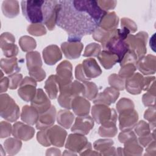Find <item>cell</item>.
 Instances as JSON below:
<instances>
[{
  "label": "cell",
  "mask_w": 156,
  "mask_h": 156,
  "mask_svg": "<svg viewBox=\"0 0 156 156\" xmlns=\"http://www.w3.org/2000/svg\"><path fill=\"white\" fill-rule=\"evenodd\" d=\"M56 24L68 34V41H80L87 35L93 34L107 13L97 1H58Z\"/></svg>",
  "instance_id": "obj_1"
},
{
  "label": "cell",
  "mask_w": 156,
  "mask_h": 156,
  "mask_svg": "<svg viewBox=\"0 0 156 156\" xmlns=\"http://www.w3.org/2000/svg\"><path fill=\"white\" fill-rule=\"evenodd\" d=\"M44 1H22L21 7L23 16L32 24L43 22V4Z\"/></svg>",
  "instance_id": "obj_2"
},
{
  "label": "cell",
  "mask_w": 156,
  "mask_h": 156,
  "mask_svg": "<svg viewBox=\"0 0 156 156\" xmlns=\"http://www.w3.org/2000/svg\"><path fill=\"white\" fill-rule=\"evenodd\" d=\"M83 90V83L77 80H74L70 83L60 88V93L57 98L58 104L65 109H71L73 99L82 94Z\"/></svg>",
  "instance_id": "obj_3"
},
{
  "label": "cell",
  "mask_w": 156,
  "mask_h": 156,
  "mask_svg": "<svg viewBox=\"0 0 156 156\" xmlns=\"http://www.w3.org/2000/svg\"><path fill=\"white\" fill-rule=\"evenodd\" d=\"M20 108L15 101L7 94L0 95V115L9 122H15L20 117Z\"/></svg>",
  "instance_id": "obj_4"
},
{
  "label": "cell",
  "mask_w": 156,
  "mask_h": 156,
  "mask_svg": "<svg viewBox=\"0 0 156 156\" xmlns=\"http://www.w3.org/2000/svg\"><path fill=\"white\" fill-rule=\"evenodd\" d=\"M91 116L98 124H103L110 121L116 122L118 115L114 108L104 104H94L91 108Z\"/></svg>",
  "instance_id": "obj_5"
},
{
  "label": "cell",
  "mask_w": 156,
  "mask_h": 156,
  "mask_svg": "<svg viewBox=\"0 0 156 156\" xmlns=\"http://www.w3.org/2000/svg\"><path fill=\"white\" fill-rule=\"evenodd\" d=\"M147 38V33L142 31L135 35L129 34L125 41L129 46V50L133 51L138 58H139L144 56L147 52L146 44Z\"/></svg>",
  "instance_id": "obj_6"
},
{
  "label": "cell",
  "mask_w": 156,
  "mask_h": 156,
  "mask_svg": "<svg viewBox=\"0 0 156 156\" xmlns=\"http://www.w3.org/2000/svg\"><path fill=\"white\" fill-rule=\"evenodd\" d=\"M58 1H44L43 4V24L49 30L55 28L58 9Z\"/></svg>",
  "instance_id": "obj_7"
},
{
  "label": "cell",
  "mask_w": 156,
  "mask_h": 156,
  "mask_svg": "<svg viewBox=\"0 0 156 156\" xmlns=\"http://www.w3.org/2000/svg\"><path fill=\"white\" fill-rule=\"evenodd\" d=\"M65 147L71 152L80 154L87 148H91V144L85 135L73 133L68 135Z\"/></svg>",
  "instance_id": "obj_8"
},
{
  "label": "cell",
  "mask_w": 156,
  "mask_h": 156,
  "mask_svg": "<svg viewBox=\"0 0 156 156\" xmlns=\"http://www.w3.org/2000/svg\"><path fill=\"white\" fill-rule=\"evenodd\" d=\"M119 127L121 131L132 130L138 120V115L134 108H129L118 113Z\"/></svg>",
  "instance_id": "obj_9"
},
{
  "label": "cell",
  "mask_w": 156,
  "mask_h": 156,
  "mask_svg": "<svg viewBox=\"0 0 156 156\" xmlns=\"http://www.w3.org/2000/svg\"><path fill=\"white\" fill-rule=\"evenodd\" d=\"M37 81L31 77L23 79L18 90V96L24 101L29 102L34 98L37 92Z\"/></svg>",
  "instance_id": "obj_10"
},
{
  "label": "cell",
  "mask_w": 156,
  "mask_h": 156,
  "mask_svg": "<svg viewBox=\"0 0 156 156\" xmlns=\"http://www.w3.org/2000/svg\"><path fill=\"white\" fill-rule=\"evenodd\" d=\"M56 78L59 88L73 82V67L68 60L62 61L56 68Z\"/></svg>",
  "instance_id": "obj_11"
},
{
  "label": "cell",
  "mask_w": 156,
  "mask_h": 156,
  "mask_svg": "<svg viewBox=\"0 0 156 156\" xmlns=\"http://www.w3.org/2000/svg\"><path fill=\"white\" fill-rule=\"evenodd\" d=\"M15 38L9 32H4L0 37V46L4 55L7 58L15 57L18 53V48L15 44Z\"/></svg>",
  "instance_id": "obj_12"
},
{
  "label": "cell",
  "mask_w": 156,
  "mask_h": 156,
  "mask_svg": "<svg viewBox=\"0 0 156 156\" xmlns=\"http://www.w3.org/2000/svg\"><path fill=\"white\" fill-rule=\"evenodd\" d=\"M94 119L90 115L77 116L74 124L71 126V130L73 133L81 135H87L94 126Z\"/></svg>",
  "instance_id": "obj_13"
},
{
  "label": "cell",
  "mask_w": 156,
  "mask_h": 156,
  "mask_svg": "<svg viewBox=\"0 0 156 156\" xmlns=\"http://www.w3.org/2000/svg\"><path fill=\"white\" fill-rule=\"evenodd\" d=\"M135 66L144 75L155 74L156 70L155 56L149 54L141 57L137 59Z\"/></svg>",
  "instance_id": "obj_14"
},
{
  "label": "cell",
  "mask_w": 156,
  "mask_h": 156,
  "mask_svg": "<svg viewBox=\"0 0 156 156\" xmlns=\"http://www.w3.org/2000/svg\"><path fill=\"white\" fill-rule=\"evenodd\" d=\"M47 135L51 145L61 147L65 144L67 132L63 127L55 125L47 129Z\"/></svg>",
  "instance_id": "obj_15"
},
{
  "label": "cell",
  "mask_w": 156,
  "mask_h": 156,
  "mask_svg": "<svg viewBox=\"0 0 156 156\" xmlns=\"http://www.w3.org/2000/svg\"><path fill=\"white\" fill-rule=\"evenodd\" d=\"M144 77L139 73H134L131 77L125 80L124 88L126 91L132 94H139L143 90Z\"/></svg>",
  "instance_id": "obj_16"
},
{
  "label": "cell",
  "mask_w": 156,
  "mask_h": 156,
  "mask_svg": "<svg viewBox=\"0 0 156 156\" xmlns=\"http://www.w3.org/2000/svg\"><path fill=\"white\" fill-rule=\"evenodd\" d=\"M12 134L15 138L26 141L33 138L35 129L30 125L18 121L13 125Z\"/></svg>",
  "instance_id": "obj_17"
},
{
  "label": "cell",
  "mask_w": 156,
  "mask_h": 156,
  "mask_svg": "<svg viewBox=\"0 0 156 156\" xmlns=\"http://www.w3.org/2000/svg\"><path fill=\"white\" fill-rule=\"evenodd\" d=\"M30 102L31 105L37 110L39 114L46 112L51 107L49 98L41 88L37 89L36 94Z\"/></svg>",
  "instance_id": "obj_18"
},
{
  "label": "cell",
  "mask_w": 156,
  "mask_h": 156,
  "mask_svg": "<svg viewBox=\"0 0 156 156\" xmlns=\"http://www.w3.org/2000/svg\"><path fill=\"white\" fill-rule=\"evenodd\" d=\"M83 48V44L80 41H66L61 44V49L65 57L68 59L79 58Z\"/></svg>",
  "instance_id": "obj_19"
},
{
  "label": "cell",
  "mask_w": 156,
  "mask_h": 156,
  "mask_svg": "<svg viewBox=\"0 0 156 156\" xmlns=\"http://www.w3.org/2000/svg\"><path fill=\"white\" fill-rule=\"evenodd\" d=\"M119 96V92L118 90L113 87H107L102 92L98 94L93 100V103L94 104H100L109 106L116 102Z\"/></svg>",
  "instance_id": "obj_20"
},
{
  "label": "cell",
  "mask_w": 156,
  "mask_h": 156,
  "mask_svg": "<svg viewBox=\"0 0 156 156\" xmlns=\"http://www.w3.org/2000/svg\"><path fill=\"white\" fill-rule=\"evenodd\" d=\"M56 109L54 105L46 112L39 114L37 122L35 124L37 129L43 130L53 126L56 118Z\"/></svg>",
  "instance_id": "obj_21"
},
{
  "label": "cell",
  "mask_w": 156,
  "mask_h": 156,
  "mask_svg": "<svg viewBox=\"0 0 156 156\" xmlns=\"http://www.w3.org/2000/svg\"><path fill=\"white\" fill-rule=\"evenodd\" d=\"M84 74L88 80L99 76L102 70L96 60L93 58H88L84 60L81 64Z\"/></svg>",
  "instance_id": "obj_22"
},
{
  "label": "cell",
  "mask_w": 156,
  "mask_h": 156,
  "mask_svg": "<svg viewBox=\"0 0 156 156\" xmlns=\"http://www.w3.org/2000/svg\"><path fill=\"white\" fill-rule=\"evenodd\" d=\"M44 63L48 65H54L62 58L60 48L55 44L49 45L42 52Z\"/></svg>",
  "instance_id": "obj_23"
},
{
  "label": "cell",
  "mask_w": 156,
  "mask_h": 156,
  "mask_svg": "<svg viewBox=\"0 0 156 156\" xmlns=\"http://www.w3.org/2000/svg\"><path fill=\"white\" fill-rule=\"evenodd\" d=\"M90 102L83 96L75 97L71 103V108L77 116L88 115L90 110Z\"/></svg>",
  "instance_id": "obj_24"
},
{
  "label": "cell",
  "mask_w": 156,
  "mask_h": 156,
  "mask_svg": "<svg viewBox=\"0 0 156 156\" xmlns=\"http://www.w3.org/2000/svg\"><path fill=\"white\" fill-rule=\"evenodd\" d=\"M119 23V18L115 12L107 13L101 20L98 27L102 29L112 32L117 29Z\"/></svg>",
  "instance_id": "obj_25"
},
{
  "label": "cell",
  "mask_w": 156,
  "mask_h": 156,
  "mask_svg": "<svg viewBox=\"0 0 156 156\" xmlns=\"http://www.w3.org/2000/svg\"><path fill=\"white\" fill-rule=\"evenodd\" d=\"M38 117V112L32 105L29 106L26 105L23 107L21 113V119L25 123L33 126L37 122Z\"/></svg>",
  "instance_id": "obj_26"
},
{
  "label": "cell",
  "mask_w": 156,
  "mask_h": 156,
  "mask_svg": "<svg viewBox=\"0 0 156 156\" xmlns=\"http://www.w3.org/2000/svg\"><path fill=\"white\" fill-rule=\"evenodd\" d=\"M97 58L106 69H111L116 63H119V58L116 54L105 50L101 51Z\"/></svg>",
  "instance_id": "obj_27"
},
{
  "label": "cell",
  "mask_w": 156,
  "mask_h": 156,
  "mask_svg": "<svg viewBox=\"0 0 156 156\" xmlns=\"http://www.w3.org/2000/svg\"><path fill=\"white\" fill-rule=\"evenodd\" d=\"M1 9L4 16L10 18L16 17L20 13V5L18 1H4Z\"/></svg>",
  "instance_id": "obj_28"
},
{
  "label": "cell",
  "mask_w": 156,
  "mask_h": 156,
  "mask_svg": "<svg viewBox=\"0 0 156 156\" xmlns=\"http://www.w3.org/2000/svg\"><path fill=\"white\" fill-rule=\"evenodd\" d=\"M0 66L1 69L7 74L10 75L20 71L16 57L2 58L0 61Z\"/></svg>",
  "instance_id": "obj_29"
},
{
  "label": "cell",
  "mask_w": 156,
  "mask_h": 156,
  "mask_svg": "<svg viewBox=\"0 0 156 156\" xmlns=\"http://www.w3.org/2000/svg\"><path fill=\"white\" fill-rule=\"evenodd\" d=\"M58 124L62 127L68 129L71 126L74 120V114L68 110H60L56 116Z\"/></svg>",
  "instance_id": "obj_30"
},
{
  "label": "cell",
  "mask_w": 156,
  "mask_h": 156,
  "mask_svg": "<svg viewBox=\"0 0 156 156\" xmlns=\"http://www.w3.org/2000/svg\"><path fill=\"white\" fill-rule=\"evenodd\" d=\"M44 88L50 99H54L57 97L59 91V85L56 75H51L48 78L45 82Z\"/></svg>",
  "instance_id": "obj_31"
},
{
  "label": "cell",
  "mask_w": 156,
  "mask_h": 156,
  "mask_svg": "<svg viewBox=\"0 0 156 156\" xmlns=\"http://www.w3.org/2000/svg\"><path fill=\"white\" fill-rule=\"evenodd\" d=\"M143 148L138 141V139H133L124 143L123 148L124 155H141Z\"/></svg>",
  "instance_id": "obj_32"
},
{
  "label": "cell",
  "mask_w": 156,
  "mask_h": 156,
  "mask_svg": "<svg viewBox=\"0 0 156 156\" xmlns=\"http://www.w3.org/2000/svg\"><path fill=\"white\" fill-rule=\"evenodd\" d=\"M26 65L28 71L41 68L42 60L40 53L37 51H30L26 54Z\"/></svg>",
  "instance_id": "obj_33"
},
{
  "label": "cell",
  "mask_w": 156,
  "mask_h": 156,
  "mask_svg": "<svg viewBox=\"0 0 156 156\" xmlns=\"http://www.w3.org/2000/svg\"><path fill=\"white\" fill-rule=\"evenodd\" d=\"M22 143L16 138H9L4 142V147L6 152L10 155L16 154L21 149Z\"/></svg>",
  "instance_id": "obj_34"
},
{
  "label": "cell",
  "mask_w": 156,
  "mask_h": 156,
  "mask_svg": "<svg viewBox=\"0 0 156 156\" xmlns=\"http://www.w3.org/2000/svg\"><path fill=\"white\" fill-rule=\"evenodd\" d=\"M116 123V122L110 121L101 124L98 130V134L102 137H114L118 132Z\"/></svg>",
  "instance_id": "obj_35"
},
{
  "label": "cell",
  "mask_w": 156,
  "mask_h": 156,
  "mask_svg": "<svg viewBox=\"0 0 156 156\" xmlns=\"http://www.w3.org/2000/svg\"><path fill=\"white\" fill-rule=\"evenodd\" d=\"M83 90L82 96L88 100H94L98 94V88L97 85L92 82L85 81L82 82Z\"/></svg>",
  "instance_id": "obj_36"
},
{
  "label": "cell",
  "mask_w": 156,
  "mask_h": 156,
  "mask_svg": "<svg viewBox=\"0 0 156 156\" xmlns=\"http://www.w3.org/2000/svg\"><path fill=\"white\" fill-rule=\"evenodd\" d=\"M113 143V141L110 139H99L94 142L93 147L97 152H101V155H105Z\"/></svg>",
  "instance_id": "obj_37"
},
{
  "label": "cell",
  "mask_w": 156,
  "mask_h": 156,
  "mask_svg": "<svg viewBox=\"0 0 156 156\" xmlns=\"http://www.w3.org/2000/svg\"><path fill=\"white\" fill-rule=\"evenodd\" d=\"M19 44L23 51L28 52L32 51L37 46L36 41L27 35L23 36L20 38Z\"/></svg>",
  "instance_id": "obj_38"
},
{
  "label": "cell",
  "mask_w": 156,
  "mask_h": 156,
  "mask_svg": "<svg viewBox=\"0 0 156 156\" xmlns=\"http://www.w3.org/2000/svg\"><path fill=\"white\" fill-rule=\"evenodd\" d=\"M108 82L111 87H113L118 91H121L124 89V79L120 77L118 74H111L108 77Z\"/></svg>",
  "instance_id": "obj_39"
},
{
  "label": "cell",
  "mask_w": 156,
  "mask_h": 156,
  "mask_svg": "<svg viewBox=\"0 0 156 156\" xmlns=\"http://www.w3.org/2000/svg\"><path fill=\"white\" fill-rule=\"evenodd\" d=\"M101 51V46L99 44L96 43H91L86 46L83 56L86 57H97Z\"/></svg>",
  "instance_id": "obj_40"
},
{
  "label": "cell",
  "mask_w": 156,
  "mask_h": 156,
  "mask_svg": "<svg viewBox=\"0 0 156 156\" xmlns=\"http://www.w3.org/2000/svg\"><path fill=\"white\" fill-rule=\"evenodd\" d=\"M121 69L119 71L118 75L124 79H126L131 77L136 70L134 63H127L121 66Z\"/></svg>",
  "instance_id": "obj_41"
},
{
  "label": "cell",
  "mask_w": 156,
  "mask_h": 156,
  "mask_svg": "<svg viewBox=\"0 0 156 156\" xmlns=\"http://www.w3.org/2000/svg\"><path fill=\"white\" fill-rule=\"evenodd\" d=\"M135 133L138 136H143L151 133V128L149 123L144 121H140L134 127Z\"/></svg>",
  "instance_id": "obj_42"
},
{
  "label": "cell",
  "mask_w": 156,
  "mask_h": 156,
  "mask_svg": "<svg viewBox=\"0 0 156 156\" xmlns=\"http://www.w3.org/2000/svg\"><path fill=\"white\" fill-rule=\"evenodd\" d=\"M27 30L29 34L36 37L42 36L47 32L45 26L41 23L32 24L27 27Z\"/></svg>",
  "instance_id": "obj_43"
},
{
  "label": "cell",
  "mask_w": 156,
  "mask_h": 156,
  "mask_svg": "<svg viewBox=\"0 0 156 156\" xmlns=\"http://www.w3.org/2000/svg\"><path fill=\"white\" fill-rule=\"evenodd\" d=\"M155 108L154 107H149L146 110L144 113V118L149 122V124L151 130H155Z\"/></svg>",
  "instance_id": "obj_44"
},
{
  "label": "cell",
  "mask_w": 156,
  "mask_h": 156,
  "mask_svg": "<svg viewBox=\"0 0 156 156\" xmlns=\"http://www.w3.org/2000/svg\"><path fill=\"white\" fill-rule=\"evenodd\" d=\"M8 77L9 79V88L11 90L17 88L23 80L22 74L17 73L10 74Z\"/></svg>",
  "instance_id": "obj_45"
},
{
  "label": "cell",
  "mask_w": 156,
  "mask_h": 156,
  "mask_svg": "<svg viewBox=\"0 0 156 156\" xmlns=\"http://www.w3.org/2000/svg\"><path fill=\"white\" fill-rule=\"evenodd\" d=\"M0 137L1 138H7L10 136L12 133V129L11 124L9 121H1L0 124Z\"/></svg>",
  "instance_id": "obj_46"
},
{
  "label": "cell",
  "mask_w": 156,
  "mask_h": 156,
  "mask_svg": "<svg viewBox=\"0 0 156 156\" xmlns=\"http://www.w3.org/2000/svg\"><path fill=\"white\" fill-rule=\"evenodd\" d=\"M116 110L119 113L121 111L129 108H134L135 105L132 100L126 98H121L116 104Z\"/></svg>",
  "instance_id": "obj_47"
},
{
  "label": "cell",
  "mask_w": 156,
  "mask_h": 156,
  "mask_svg": "<svg viewBox=\"0 0 156 156\" xmlns=\"http://www.w3.org/2000/svg\"><path fill=\"white\" fill-rule=\"evenodd\" d=\"M137 138L134 132L132 130L121 131L118 135V140L121 143H125L131 140Z\"/></svg>",
  "instance_id": "obj_48"
},
{
  "label": "cell",
  "mask_w": 156,
  "mask_h": 156,
  "mask_svg": "<svg viewBox=\"0 0 156 156\" xmlns=\"http://www.w3.org/2000/svg\"><path fill=\"white\" fill-rule=\"evenodd\" d=\"M37 140L38 142L44 147L51 146L47 135V129L40 130L37 134Z\"/></svg>",
  "instance_id": "obj_49"
},
{
  "label": "cell",
  "mask_w": 156,
  "mask_h": 156,
  "mask_svg": "<svg viewBox=\"0 0 156 156\" xmlns=\"http://www.w3.org/2000/svg\"><path fill=\"white\" fill-rule=\"evenodd\" d=\"M121 27L127 28L130 33H135L137 30V26L136 23L128 18H123L121 20Z\"/></svg>",
  "instance_id": "obj_50"
},
{
  "label": "cell",
  "mask_w": 156,
  "mask_h": 156,
  "mask_svg": "<svg viewBox=\"0 0 156 156\" xmlns=\"http://www.w3.org/2000/svg\"><path fill=\"white\" fill-rule=\"evenodd\" d=\"M29 74L31 77H32L37 82H41L46 77V73L42 69L40 68L32 71H29Z\"/></svg>",
  "instance_id": "obj_51"
},
{
  "label": "cell",
  "mask_w": 156,
  "mask_h": 156,
  "mask_svg": "<svg viewBox=\"0 0 156 156\" xmlns=\"http://www.w3.org/2000/svg\"><path fill=\"white\" fill-rule=\"evenodd\" d=\"M142 102L145 107H154L155 102V94L149 92L144 94L142 97Z\"/></svg>",
  "instance_id": "obj_52"
},
{
  "label": "cell",
  "mask_w": 156,
  "mask_h": 156,
  "mask_svg": "<svg viewBox=\"0 0 156 156\" xmlns=\"http://www.w3.org/2000/svg\"><path fill=\"white\" fill-rule=\"evenodd\" d=\"M99 6L104 11L113 10L116 5V1H97Z\"/></svg>",
  "instance_id": "obj_53"
},
{
  "label": "cell",
  "mask_w": 156,
  "mask_h": 156,
  "mask_svg": "<svg viewBox=\"0 0 156 156\" xmlns=\"http://www.w3.org/2000/svg\"><path fill=\"white\" fill-rule=\"evenodd\" d=\"M155 138V130H153L152 133L150 134L143 136H139L138 138V143L140 144L141 146L143 147H146L150 143H151L153 140Z\"/></svg>",
  "instance_id": "obj_54"
},
{
  "label": "cell",
  "mask_w": 156,
  "mask_h": 156,
  "mask_svg": "<svg viewBox=\"0 0 156 156\" xmlns=\"http://www.w3.org/2000/svg\"><path fill=\"white\" fill-rule=\"evenodd\" d=\"M75 77L78 80L82 81V82L88 81L84 74L81 64L77 65L75 68Z\"/></svg>",
  "instance_id": "obj_55"
},
{
  "label": "cell",
  "mask_w": 156,
  "mask_h": 156,
  "mask_svg": "<svg viewBox=\"0 0 156 156\" xmlns=\"http://www.w3.org/2000/svg\"><path fill=\"white\" fill-rule=\"evenodd\" d=\"M147 146L144 155H155V140H153Z\"/></svg>",
  "instance_id": "obj_56"
},
{
  "label": "cell",
  "mask_w": 156,
  "mask_h": 156,
  "mask_svg": "<svg viewBox=\"0 0 156 156\" xmlns=\"http://www.w3.org/2000/svg\"><path fill=\"white\" fill-rule=\"evenodd\" d=\"M0 86H1L0 91L1 93L7 91L8 88H9V79L8 77H4L1 79Z\"/></svg>",
  "instance_id": "obj_57"
},
{
  "label": "cell",
  "mask_w": 156,
  "mask_h": 156,
  "mask_svg": "<svg viewBox=\"0 0 156 156\" xmlns=\"http://www.w3.org/2000/svg\"><path fill=\"white\" fill-rule=\"evenodd\" d=\"M80 155H101V154L99 153L98 152H96L91 150V148H87L81 153L79 154Z\"/></svg>",
  "instance_id": "obj_58"
},
{
  "label": "cell",
  "mask_w": 156,
  "mask_h": 156,
  "mask_svg": "<svg viewBox=\"0 0 156 156\" xmlns=\"http://www.w3.org/2000/svg\"><path fill=\"white\" fill-rule=\"evenodd\" d=\"M46 155H60V151L55 147H51L46 151Z\"/></svg>",
  "instance_id": "obj_59"
},
{
  "label": "cell",
  "mask_w": 156,
  "mask_h": 156,
  "mask_svg": "<svg viewBox=\"0 0 156 156\" xmlns=\"http://www.w3.org/2000/svg\"><path fill=\"white\" fill-rule=\"evenodd\" d=\"M116 154L117 155H123V148H121V147L117 148Z\"/></svg>",
  "instance_id": "obj_60"
},
{
  "label": "cell",
  "mask_w": 156,
  "mask_h": 156,
  "mask_svg": "<svg viewBox=\"0 0 156 156\" xmlns=\"http://www.w3.org/2000/svg\"><path fill=\"white\" fill-rule=\"evenodd\" d=\"M0 147H1V155H5V152H4V151H5V149H4V151L3 150V148H2V145H0Z\"/></svg>",
  "instance_id": "obj_61"
}]
</instances>
